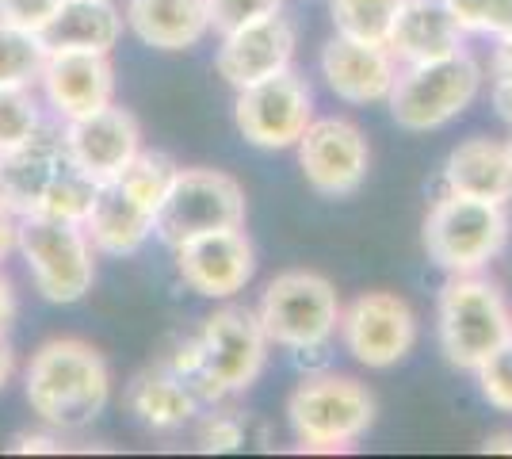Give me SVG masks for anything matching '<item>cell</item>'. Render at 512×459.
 <instances>
[{"instance_id": "6da1fadb", "label": "cell", "mask_w": 512, "mask_h": 459, "mask_svg": "<svg viewBox=\"0 0 512 459\" xmlns=\"http://www.w3.org/2000/svg\"><path fill=\"white\" fill-rule=\"evenodd\" d=\"M23 394L31 414L46 429L58 433H81L104 414L111 398V372L100 349H92L81 337H50L43 341L27 372Z\"/></svg>"}, {"instance_id": "7a4b0ae2", "label": "cell", "mask_w": 512, "mask_h": 459, "mask_svg": "<svg viewBox=\"0 0 512 459\" xmlns=\"http://www.w3.org/2000/svg\"><path fill=\"white\" fill-rule=\"evenodd\" d=\"M268 333L253 310L222 306L203 322L192 341L172 356V372H180L199 402H222L230 394L249 391L268 364Z\"/></svg>"}, {"instance_id": "3957f363", "label": "cell", "mask_w": 512, "mask_h": 459, "mask_svg": "<svg viewBox=\"0 0 512 459\" xmlns=\"http://www.w3.org/2000/svg\"><path fill=\"white\" fill-rule=\"evenodd\" d=\"M176 173L165 153H138L127 169L92 188V203L85 215V234L96 253L130 257L153 238L157 207L169 192Z\"/></svg>"}, {"instance_id": "277c9868", "label": "cell", "mask_w": 512, "mask_h": 459, "mask_svg": "<svg viewBox=\"0 0 512 459\" xmlns=\"http://www.w3.org/2000/svg\"><path fill=\"white\" fill-rule=\"evenodd\" d=\"M92 180L73 169L62 146V134L39 131L31 142L0 153V207L23 215L85 222L92 203Z\"/></svg>"}, {"instance_id": "5b68a950", "label": "cell", "mask_w": 512, "mask_h": 459, "mask_svg": "<svg viewBox=\"0 0 512 459\" xmlns=\"http://www.w3.org/2000/svg\"><path fill=\"white\" fill-rule=\"evenodd\" d=\"M436 329L451 368L478 372L512 337V310L497 284L478 272L451 276L436 303Z\"/></svg>"}, {"instance_id": "8992f818", "label": "cell", "mask_w": 512, "mask_h": 459, "mask_svg": "<svg viewBox=\"0 0 512 459\" xmlns=\"http://www.w3.org/2000/svg\"><path fill=\"white\" fill-rule=\"evenodd\" d=\"M287 421L302 452H348L375 425V394L352 375H306L287 398Z\"/></svg>"}, {"instance_id": "52a82bcc", "label": "cell", "mask_w": 512, "mask_h": 459, "mask_svg": "<svg viewBox=\"0 0 512 459\" xmlns=\"http://www.w3.org/2000/svg\"><path fill=\"white\" fill-rule=\"evenodd\" d=\"M341 295L321 272L291 268L264 287L256 318L268 341L287 352H318L341 329Z\"/></svg>"}, {"instance_id": "ba28073f", "label": "cell", "mask_w": 512, "mask_h": 459, "mask_svg": "<svg viewBox=\"0 0 512 459\" xmlns=\"http://www.w3.org/2000/svg\"><path fill=\"white\" fill-rule=\"evenodd\" d=\"M16 249L27 261L35 291L46 303H81L96 280V249L85 234V222L54 219V215H23L16 219Z\"/></svg>"}, {"instance_id": "9c48e42d", "label": "cell", "mask_w": 512, "mask_h": 459, "mask_svg": "<svg viewBox=\"0 0 512 459\" xmlns=\"http://www.w3.org/2000/svg\"><path fill=\"white\" fill-rule=\"evenodd\" d=\"M421 241L436 268H444L448 276H467V272L486 268L505 249L509 215L501 203L448 192L428 207Z\"/></svg>"}, {"instance_id": "30bf717a", "label": "cell", "mask_w": 512, "mask_h": 459, "mask_svg": "<svg viewBox=\"0 0 512 459\" xmlns=\"http://www.w3.org/2000/svg\"><path fill=\"white\" fill-rule=\"evenodd\" d=\"M478 88H482V66L467 50H459L451 58L398 69V81L390 88L386 104L402 131L425 134L440 131L455 115H463L474 104Z\"/></svg>"}, {"instance_id": "8fae6325", "label": "cell", "mask_w": 512, "mask_h": 459, "mask_svg": "<svg viewBox=\"0 0 512 459\" xmlns=\"http://www.w3.org/2000/svg\"><path fill=\"white\" fill-rule=\"evenodd\" d=\"M245 226V188L222 169H176L169 180V192L157 207L153 234L169 249L184 241Z\"/></svg>"}, {"instance_id": "7c38bea8", "label": "cell", "mask_w": 512, "mask_h": 459, "mask_svg": "<svg viewBox=\"0 0 512 459\" xmlns=\"http://www.w3.org/2000/svg\"><path fill=\"white\" fill-rule=\"evenodd\" d=\"M234 123L256 150H291L314 123V92L295 69L237 88Z\"/></svg>"}, {"instance_id": "4fadbf2b", "label": "cell", "mask_w": 512, "mask_h": 459, "mask_svg": "<svg viewBox=\"0 0 512 459\" xmlns=\"http://www.w3.org/2000/svg\"><path fill=\"white\" fill-rule=\"evenodd\" d=\"M337 333L356 364L386 372L402 364L417 345V314L394 291H363L341 310Z\"/></svg>"}, {"instance_id": "5bb4252c", "label": "cell", "mask_w": 512, "mask_h": 459, "mask_svg": "<svg viewBox=\"0 0 512 459\" xmlns=\"http://www.w3.org/2000/svg\"><path fill=\"white\" fill-rule=\"evenodd\" d=\"M299 150V169L302 180L318 192V196L341 199L360 192V184L367 180L371 169V150L367 138L352 119H314L306 134L295 142Z\"/></svg>"}, {"instance_id": "9a60e30c", "label": "cell", "mask_w": 512, "mask_h": 459, "mask_svg": "<svg viewBox=\"0 0 512 459\" xmlns=\"http://www.w3.org/2000/svg\"><path fill=\"white\" fill-rule=\"evenodd\" d=\"M62 146L73 161V169L88 176L92 184H100V180L119 176L142 153V131L127 108L107 104L100 111L65 119Z\"/></svg>"}, {"instance_id": "2e32d148", "label": "cell", "mask_w": 512, "mask_h": 459, "mask_svg": "<svg viewBox=\"0 0 512 459\" xmlns=\"http://www.w3.org/2000/svg\"><path fill=\"white\" fill-rule=\"evenodd\" d=\"M176 272L203 299H234L237 291L249 287L256 272L253 241L245 238L241 226L199 234L176 245Z\"/></svg>"}, {"instance_id": "e0dca14e", "label": "cell", "mask_w": 512, "mask_h": 459, "mask_svg": "<svg viewBox=\"0 0 512 459\" xmlns=\"http://www.w3.org/2000/svg\"><path fill=\"white\" fill-rule=\"evenodd\" d=\"M295 23L287 16H264V20H253L237 31H226L222 43H218V54H214V69L226 85L234 88H249L264 77H276L283 69H291L295 62Z\"/></svg>"}, {"instance_id": "ac0fdd59", "label": "cell", "mask_w": 512, "mask_h": 459, "mask_svg": "<svg viewBox=\"0 0 512 459\" xmlns=\"http://www.w3.org/2000/svg\"><path fill=\"white\" fill-rule=\"evenodd\" d=\"M43 96L62 119L115 104V66L96 50H50L43 66Z\"/></svg>"}, {"instance_id": "d6986e66", "label": "cell", "mask_w": 512, "mask_h": 459, "mask_svg": "<svg viewBox=\"0 0 512 459\" xmlns=\"http://www.w3.org/2000/svg\"><path fill=\"white\" fill-rule=\"evenodd\" d=\"M321 77L344 104H383L398 81V58L383 43L333 35L321 50Z\"/></svg>"}, {"instance_id": "ffe728a7", "label": "cell", "mask_w": 512, "mask_h": 459, "mask_svg": "<svg viewBox=\"0 0 512 459\" xmlns=\"http://www.w3.org/2000/svg\"><path fill=\"white\" fill-rule=\"evenodd\" d=\"M386 50L398 58V66L451 58L463 50V27L444 8V0H402L386 35Z\"/></svg>"}, {"instance_id": "44dd1931", "label": "cell", "mask_w": 512, "mask_h": 459, "mask_svg": "<svg viewBox=\"0 0 512 459\" xmlns=\"http://www.w3.org/2000/svg\"><path fill=\"white\" fill-rule=\"evenodd\" d=\"M127 16L115 8V0H62L58 12L39 27L46 50H96L111 54L123 39Z\"/></svg>"}, {"instance_id": "7402d4cb", "label": "cell", "mask_w": 512, "mask_h": 459, "mask_svg": "<svg viewBox=\"0 0 512 459\" xmlns=\"http://www.w3.org/2000/svg\"><path fill=\"white\" fill-rule=\"evenodd\" d=\"M444 184L455 196H474L486 203L512 199V153L505 142L493 138H467L451 150L444 165Z\"/></svg>"}, {"instance_id": "603a6c76", "label": "cell", "mask_w": 512, "mask_h": 459, "mask_svg": "<svg viewBox=\"0 0 512 459\" xmlns=\"http://www.w3.org/2000/svg\"><path fill=\"white\" fill-rule=\"evenodd\" d=\"M127 27L153 50H192L207 39V0H127Z\"/></svg>"}, {"instance_id": "cb8c5ba5", "label": "cell", "mask_w": 512, "mask_h": 459, "mask_svg": "<svg viewBox=\"0 0 512 459\" xmlns=\"http://www.w3.org/2000/svg\"><path fill=\"white\" fill-rule=\"evenodd\" d=\"M127 410L153 433H172L184 429L199 410V394L180 372L165 368H146L134 375L127 387Z\"/></svg>"}, {"instance_id": "d4e9b609", "label": "cell", "mask_w": 512, "mask_h": 459, "mask_svg": "<svg viewBox=\"0 0 512 459\" xmlns=\"http://www.w3.org/2000/svg\"><path fill=\"white\" fill-rule=\"evenodd\" d=\"M46 54L50 50L43 46L39 31H27V27L0 20V88L39 85Z\"/></svg>"}, {"instance_id": "484cf974", "label": "cell", "mask_w": 512, "mask_h": 459, "mask_svg": "<svg viewBox=\"0 0 512 459\" xmlns=\"http://www.w3.org/2000/svg\"><path fill=\"white\" fill-rule=\"evenodd\" d=\"M398 4H402V0H329L333 35L386 46L390 23L398 16Z\"/></svg>"}, {"instance_id": "4316f807", "label": "cell", "mask_w": 512, "mask_h": 459, "mask_svg": "<svg viewBox=\"0 0 512 459\" xmlns=\"http://www.w3.org/2000/svg\"><path fill=\"white\" fill-rule=\"evenodd\" d=\"M43 131L39 100L31 88H0V153L16 150Z\"/></svg>"}, {"instance_id": "83f0119b", "label": "cell", "mask_w": 512, "mask_h": 459, "mask_svg": "<svg viewBox=\"0 0 512 459\" xmlns=\"http://www.w3.org/2000/svg\"><path fill=\"white\" fill-rule=\"evenodd\" d=\"M463 35H509L512 31V0H444Z\"/></svg>"}, {"instance_id": "f1b7e54d", "label": "cell", "mask_w": 512, "mask_h": 459, "mask_svg": "<svg viewBox=\"0 0 512 459\" xmlns=\"http://www.w3.org/2000/svg\"><path fill=\"white\" fill-rule=\"evenodd\" d=\"M245 421L237 417V410H218V414H207L195 429V448L199 452H237L245 444Z\"/></svg>"}, {"instance_id": "f546056e", "label": "cell", "mask_w": 512, "mask_h": 459, "mask_svg": "<svg viewBox=\"0 0 512 459\" xmlns=\"http://www.w3.org/2000/svg\"><path fill=\"white\" fill-rule=\"evenodd\" d=\"M474 375H478L482 398H486L490 406H497V410L512 414V337L493 352L490 360H486Z\"/></svg>"}, {"instance_id": "4dcf8cb0", "label": "cell", "mask_w": 512, "mask_h": 459, "mask_svg": "<svg viewBox=\"0 0 512 459\" xmlns=\"http://www.w3.org/2000/svg\"><path fill=\"white\" fill-rule=\"evenodd\" d=\"M283 0H207V16H211V31L226 35V31H237L245 23L264 20L279 12Z\"/></svg>"}, {"instance_id": "1f68e13d", "label": "cell", "mask_w": 512, "mask_h": 459, "mask_svg": "<svg viewBox=\"0 0 512 459\" xmlns=\"http://www.w3.org/2000/svg\"><path fill=\"white\" fill-rule=\"evenodd\" d=\"M493 108L497 115L512 127V31L497 39V50H493Z\"/></svg>"}, {"instance_id": "d6a6232c", "label": "cell", "mask_w": 512, "mask_h": 459, "mask_svg": "<svg viewBox=\"0 0 512 459\" xmlns=\"http://www.w3.org/2000/svg\"><path fill=\"white\" fill-rule=\"evenodd\" d=\"M62 0H0V20L27 27V31H39L54 12H58Z\"/></svg>"}, {"instance_id": "836d02e7", "label": "cell", "mask_w": 512, "mask_h": 459, "mask_svg": "<svg viewBox=\"0 0 512 459\" xmlns=\"http://www.w3.org/2000/svg\"><path fill=\"white\" fill-rule=\"evenodd\" d=\"M8 452H62V444L50 433H20L8 444Z\"/></svg>"}, {"instance_id": "e575fe53", "label": "cell", "mask_w": 512, "mask_h": 459, "mask_svg": "<svg viewBox=\"0 0 512 459\" xmlns=\"http://www.w3.org/2000/svg\"><path fill=\"white\" fill-rule=\"evenodd\" d=\"M16 249V215L0 207V261Z\"/></svg>"}, {"instance_id": "d590c367", "label": "cell", "mask_w": 512, "mask_h": 459, "mask_svg": "<svg viewBox=\"0 0 512 459\" xmlns=\"http://www.w3.org/2000/svg\"><path fill=\"white\" fill-rule=\"evenodd\" d=\"M12 318H16V295H12V287H8V280L0 276V333H8V326H12Z\"/></svg>"}, {"instance_id": "8d00e7d4", "label": "cell", "mask_w": 512, "mask_h": 459, "mask_svg": "<svg viewBox=\"0 0 512 459\" xmlns=\"http://www.w3.org/2000/svg\"><path fill=\"white\" fill-rule=\"evenodd\" d=\"M12 375H16V352H12V345H8L4 333H0V394L12 383Z\"/></svg>"}, {"instance_id": "74e56055", "label": "cell", "mask_w": 512, "mask_h": 459, "mask_svg": "<svg viewBox=\"0 0 512 459\" xmlns=\"http://www.w3.org/2000/svg\"><path fill=\"white\" fill-rule=\"evenodd\" d=\"M482 448H486V452H512V433H497V437H490Z\"/></svg>"}, {"instance_id": "f35d334b", "label": "cell", "mask_w": 512, "mask_h": 459, "mask_svg": "<svg viewBox=\"0 0 512 459\" xmlns=\"http://www.w3.org/2000/svg\"><path fill=\"white\" fill-rule=\"evenodd\" d=\"M505 146H509V153H512V134H509V142H505Z\"/></svg>"}]
</instances>
